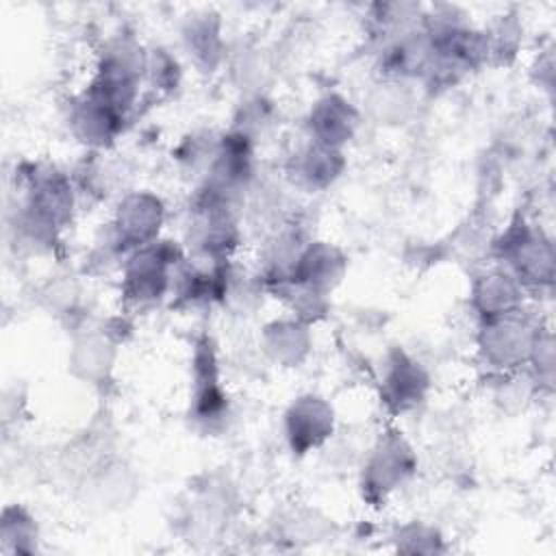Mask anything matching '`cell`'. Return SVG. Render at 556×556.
<instances>
[{
    "label": "cell",
    "instance_id": "obj_8",
    "mask_svg": "<svg viewBox=\"0 0 556 556\" xmlns=\"http://www.w3.org/2000/svg\"><path fill=\"white\" fill-rule=\"evenodd\" d=\"M334 430L332 406L313 393L300 395L285 413V439L293 454H306L324 445Z\"/></svg>",
    "mask_w": 556,
    "mask_h": 556
},
{
    "label": "cell",
    "instance_id": "obj_12",
    "mask_svg": "<svg viewBox=\"0 0 556 556\" xmlns=\"http://www.w3.org/2000/svg\"><path fill=\"white\" fill-rule=\"evenodd\" d=\"M358 126V113L339 93H328L319 98L308 113L311 141L341 150Z\"/></svg>",
    "mask_w": 556,
    "mask_h": 556
},
{
    "label": "cell",
    "instance_id": "obj_4",
    "mask_svg": "<svg viewBox=\"0 0 556 556\" xmlns=\"http://www.w3.org/2000/svg\"><path fill=\"white\" fill-rule=\"evenodd\" d=\"M539 332V324L519 306L480 319L478 348L486 365L497 371H510L528 363Z\"/></svg>",
    "mask_w": 556,
    "mask_h": 556
},
{
    "label": "cell",
    "instance_id": "obj_13",
    "mask_svg": "<svg viewBox=\"0 0 556 556\" xmlns=\"http://www.w3.org/2000/svg\"><path fill=\"white\" fill-rule=\"evenodd\" d=\"M521 282L504 267L489 269L473 280L471 287V304L480 319L502 315L515 311L523 302Z\"/></svg>",
    "mask_w": 556,
    "mask_h": 556
},
{
    "label": "cell",
    "instance_id": "obj_6",
    "mask_svg": "<svg viewBox=\"0 0 556 556\" xmlns=\"http://www.w3.org/2000/svg\"><path fill=\"white\" fill-rule=\"evenodd\" d=\"M163 217H165L163 202L154 193H148V191L128 193L115 211V219L111 224L109 250L113 254L128 256L130 252L156 241Z\"/></svg>",
    "mask_w": 556,
    "mask_h": 556
},
{
    "label": "cell",
    "instance_id": "obj_18",
    "mask_svg": "<svg viewBox=\"0 0 556 556\" xmlns=\"http://www.w3.org/2000/svg\"><path fill=\"white\" fill-rule=\"evenodd\" d=\"M0 536L4 545H13V549H33V541L37 539L35 519L20 506H9L2 513V530Z\"/></svg>",
    "mask_w": 556,
    "mask_h": 556
},
{
    "label": "cell",
    "instance_id": "obj_11",
    "mask_svg": "<svg viewBox=\"0 0 556 556\" xmlns=\"http://www.w3.org/2000/svg\"><path fill=\"white\" fill-rule=\"evenodd\" d=\"M124 117L126 115L85 91L70 111V128L74 137L85 146L104 148L122 130Z\"/></svg>",
    "mask_w": 556,
    "mask_h": 556
},
{
    "label": "cell",
    "instance_id": "obj_19",
    "mask_svg": "<svg viewBox=\"0 0 556 556\" xmlns=\"http://www.w3.org/2000/svg\"><path fill=\"white\" fill-rule=\"evenodd\" d=\"M371 109L376 111L378 117L384 119H402L404 113L408 111V93L400 80L384 85L374 98H371Z\"/></svg>",
    "mask_w": 556,
    "mask_h": 556
},
{
    "label": "cell",
    "instance_id": "obj_1",
    "mask_svg": "<svg viewBox=\"0 0 556 556\" xmlns=\"http://www.w3.org/2000/svg\"><path fill=\"white\" fill-rule=\"evenodd\" d=\"M74 211V189L70 178L54 167H35L26 176V198L20 226L30 239H52L70 224Z\"/></svg>",
    "mask_w": 556,
    "mask_h": 556
},
{
    "label": "cell",
    "instance_id": "obj_17",
    "mask_svg": "<svg viewBox=\"0 0 556 556\" xmlns=\"http://www.w3.org/2000/svg\"><path fill=\"white\" fill-rule=\"evenodd\" d=\"M113 363V345L102 334H85L76 341L72 354V367L78 376L96 380L106 376Z\"/></svg>",
    "mask_w": 556,
    "mask_h": 556
},
{
    "label": "cell",
    "instance_id": "obj_9",
    "mask_svg": "<svg viewBox=\"0 0 556 556\" xmlns=\"http://www.w3.org/2000/svg\"><path fill=\"white\" fill-rule=\"evenodd\" d=\"M430 389V378L426 369L402 350H393L384 365L380 378V400L391 413H406L424 402Z\"/></svg>",
    "mask_w": 556,
    "mask_h": 556
},
{
    "label": "cell",
    "instance_id": "obj_3",
    "mask_svg": "<svg viewBox=\"0 0 556 556\" xmlns=\"http://www.w3.org/2000/svg\"><path fill=\"white\" fill-rule=\"evenodd\" d=\"M495 252L523 289L549 287L554 278L552 241L523 217H517L510 228L497 239Z\"/></svg>",
    "mask_w": 556,
    "mask_h": 556
},
{
    "label": "cell",
    "instance_id": "obj_14",
    "mask_svg": "<svg viewBox=\"0 0 556 556\" xmlns=\"http://www.w3.org/2000/svg\"><path fill=\"white\" fill-rule=\"evenodd\" d=\"M263 350L285 367L302 363L311 350V332L302 319H276L263 328Z\"/></svg>",
    "mask_w": 556,
    "mask_h": 556
},
{
    "label": "cell",
    "instance_id": "obj_7",
    "mask_svg": "<svg viewBox=\"0 0 556 556\" xmlns=\"http://www.w3.org/2000/svg\"><path fill=\"white\" fill-rule=\"evenodd\" d=\"M191 417L202 426H217L228 417V397L222 387L217 354L211 339H200L193 350Z\"/></svg>",
    "mask_w": 556,
    "mask_h": 556
},
{
    "label": "cell",
    "instance_id": "obj_15",
    "mask_svg": "<svg viewBox=\"0 0 556 556\" xmlns=\"http://www.w3.org/2000/svg\"><path fill=\"white\" fill-rule=\"evenodd\" d=\"M182 43L187 54L202 70H213L224 56L222 26L215 13H195L189 15L182 26Z\"/></svg>",
    "mask_w": 556,
    "mask_h": 556
},
{
    "label": "cell",
    "instance_id": "obj_5",
    "mask_svg": "<svg viewBox=\"0 0 556 556\" xmlns=\"http://www.w3.org/2000/svg\"><path fill=\"white\" fill-rule=\"evenodd\" d=\"M417 467V458L408 441L400 432H387L374 445L361 478L363 495L378 504L400 489Z\"/></svg>",
    "mask_w": 556,
    "mask_h": 556
},
{
    "label": "cell",
    "instance_id": "obj_16",
    "mask_svg": "<svg viewBox=\"0 0 556 556\" xmlns=\"http://www.w3.org/2000/svg\"><path fill=\"white\" fill-rule=\"evenodd\" d=\"M343 169V154L337 148H328L311 141L293 159V174L300 185L308 189H324L334 182Z\"/></svg>",
    "mask_w": 556,
    "mask_h": 556
},
{
    "label": "cell",
    "instance_id": "obj_10",
    "mask_svg": "<svg viewBox=\"0 0 556 556\" xmlns=\"http://www.w3.org/2000/svg\"><path fill=\"white\" fill-rule=\"evenodd\" d=\"M345 265L348 261L339 248L326 241H311L304 245V250L300 252L293 267L282 280L295 282L321 295H328L341 282L345 274Z\"/></svg>",
    "mask_w": 556,
    "mask_h": 556
},
{
    "label": "cell",
    "instance_id": "obj_2",
    "mask_svg": "<svg viewBox=\"0 0 556 556\" xmlns=\"http://www.w3.org/2000/svg\"><path fill=\"white\" fill-rule=\"evenodd\" d=\"M182 252L172 241H152L126 256L122 293L135 308L156 304L174 289L176 269L182 265Z\"/></svg>",
    "mask_w": 556,
    "mask_h": 556
}]
</instances>
